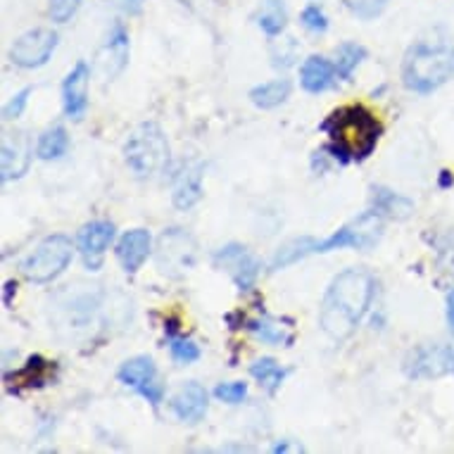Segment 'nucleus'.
<instances>
[{"instance_id":"f257e3e1","label":"nucleus","mask_w":454,"mask_h":454,"mask_svg":"<svg viewBox=\"0 0 454 454\" xmlns=\"http://www.w3.org/2000/svg\"><path fill=\"white\" fill-rule=\"evenodd\" d=\"M373 298V276L364 269H345L328 286L321 302L319 326L321 331L340 343L355 333L359 321L364 319L366 309Z\"/></svg>"},{"instance_id":"f03ea898","label":"nucleus","mask_w":454,"mask_h":454,"mask_svg":"<svg viewBox=\"0 0 454 454\" xmlns=\"http://www.w3.org/2000/svg\"><path fill=\"white\" fill-rule=\"evenodd\" d=\"M321 131L328 136V150L343 164L364 162L376 150L380 138V124L362 105H348L331 112Z\"/></svg>"},{"instance_id":"7ed1b4c3","label":"nucleus","mask_w":454,"mask_h":454,"mask_svg":"<svg viewBox=\"0 0 454 454\" xmlns=\"http://www.w3.org/2000/svg\"><path fill=\"white\" fill-rule=\"evenodd\" d=\"M454 74V51L445 45H411L403 60V83L414 93H433Z\"/></svg>"},{"instance_id":"20e7f679","label":"nucleus","mask_w":454,"mask_h":454,"mask_svg":"<svg viewBox=\"0 0 454 454\" xmlns=\"http://www.w3.org/2000/svg\"><path fill=\"white\" fill-rule=\"evenodd\" d=\"M124 160L129 169L141 179L162 172L169 162V143L162 129L155 121H145L136 127L124 143Z\"/></svg>"},{"instance_id":"39448f33","label":"nucleus","mask_w":454,"mask_h":454,"mask_svg":"<svg viewBox=\"0 0 454 454\" xmlns=\"http://www.w3.org/2000/svg\"><path fill=\"white\" fill-rule=\"evenodd\" d=\"M72 262V240L67 236H48L22 262V274L31 283H48L67 269Z\"/></svg>"},{"instance_id":"423d86ee","label":"nucleus","mask_w":454,"mask_h":454,"mask_svg":"<svg viewBox=\"0 0 454 454\" xmlns=\"http://www.w3.org/2000/svg\"><path fill=\"white\" fill-rule=\"evenodd\" d=\"M195 260H198V247H195L191 233L181 231V229H167L157 240L155 262L164 276L181 278L193 269Z\"/></svg>"},{"instance_id":"0eeeda50","label":"nucleus","mask_w":454,"mask_h":454,"mask_svg":"<svg viewBox=\"0 0 454 454\" xmlns=\"http://www.w3.org/2000/svg\"><path fill=\"white\" fill-rule=\"evenodd\" d=\"M380 215L376 212H366L352 223L338 229L333 236H328L326 240H314V254L319 253H333V250H345V247H357V250H372L380 239Z\"/></svg>"},{"instance_id":"6e6552de","label":"nucleus","mask_w":454,"mask_h":454,"mask_svg":"<svg viewBox=\"0 0 454 454\" xmlns=\"http://www.w3.org/2000/svg\"><path fill=\"white\" fill-rule=\"evenodd\" d=\"M58 48V34L51 29H34L20 36L10 48V60L17 67L34 69L43 67L51 60L52 51Z\"/></svg>"},{"instance_id":"1a4fd4ad","label":"nucleus","mask_w":454,"mask_h":454,"mask_svg":"<svg viewBox=\"0 0 454 454\" xmlns=\"http://www.w3.org/2000/svg\"><path fill=\"white\" fill-rule=\"evenodd\" d=\"M117 379H120L124 386L134 387L136 393L143 395L153 407H157V404L162 403L164 387L157 383V366L155 362L150 357H145V355L127 359V362L120 366Z\"/></svg>"},{"instance_id":"9d476101","label":"nucleus","mask_w":454,"mask_h":454,"mask_svg":"<svg viewBox=\"0 0 454 454\" xmlns=\"http://www.w3.org/2000/svg\"><path fill=\"white\" fill-rule=\"evenodd\" d=\"M404 372L411 379H438L445 373H454V350L445 345L419 348L404 362Z\"/></svg>"},{"instance_id":"9b49d317","label":"nucleus","mask_w":454,"mask_h":454,"mask_svg":"<svg viewBox=\"0 0 454 454\" xmlns=\"http://www.w3.org/2000/svg\"><path fill=\"white\" fill-rule=\"evenodd\" d=\"M215 262L216 267L229 271L233 283L239 286V291H250L257 281V274H260V262L247 253L246 246H239V243L219 247L215 253Z\"/></svg>"},{"instance_id":"f8f14e48","label":"nucleus","mask_w":454,"mask_h":454,"mask_svg":"<svg viewBox=\"0 0 454 454\" xmlns=\"http://www.w3.org/2000/svg\"><path fill=\"white\" fill-rule=\"evenodd\" d=\"M89 79L90 69L86 62H76V67L72 69L62 83V105H65V114L69 120H83L86 107H89Z\"/></svg>"},{"instance_id":"ddd939ff","label":"nucleus","mask_w":454,"mask_h":454,"mask_svg":"<svg viewBox=\"0 0 454 454\" xmlns=\"http://www.w3.org/2000/svg\"><path fill=\"white\" fill-rule=\"evenodd\" d=\"M114 239V226L110 222H90L79 231V250H82L86 267L98 269L103 262L105 250Z\"/></svg>"},{"instance_id":"4468645a","label":"nucleus","mask_w":454,"mask_h":454,"mask_svg":"<svg viewBox=\"0 0 454 454\" xmlns=\"http://www.w3.org/2000/svg\"><path fill=\"white\" fill-rule=\"evenodd\" d=\"M31 164V145L24 134H8L3 138V181L20 179Z\"/></svg>"},{"instance_id":"2eb2a0df","label":"nucleus","mask_w":454,"mask_h":454,"mask_svg":"<svg viewBox=\"0 0 454 454\" xmlns=\"http://www.w3.org/2000/svg\"><path fill=\"white\" fill-rule=\"evenodd\" d=\"M172 411L181 421H188V424H198L202 421V417L207 414V390L200 386V383H186L181 387L179 393L172 397Z\"/></svg>"},{"instance_id":"dca6fc26","label":"nucleus","mask_w":454,"mask_h":454,"mask_svg":"<svg viewBox=\"0 0 454 454\" xmlns=\"http://www.w3.org/2000/svg\"><path fill=\"white\" fill-rule=\"evenodd\" d=\"M150 243L153 239L145 229H134L121 236V240L117 243V260L121 262L127 274H136L143 262L148 260Z\"/></svg>"},{"instance_id":"f3484780","label":"nucleus","mask_w":454,"mask_h":454,"mask_svg":"<svg viewBox=\"0 0 454 454\" xmlns=\"http://www.w3.org/2000/svg\"><path fill=\"white\" fill-rule=\"evenodd\" d=\"M338 74V69L326 60V58H319V55H312L307 58L302 69H300V83L307 93H321L333 86V76Z\"/></svg>"},{"instance_id":"a211bd4d","label":"nucleus","mask_w":454,"mask_h":454,"mask_svg":"<svg viewBox=\"0 0 454 454\" xmlns=\"http://www.w3.org/2000/svg\"><path fill=\"white\" fill-rule=\"evenodd\" d=\"M202 198V169L195 164V167H186L184 172H179V176L174 179V193L172 200L179 209H191L193 205H198Z\"/></svg>"},{"instance_id":"6ab92c4d","label":"nucleus","mask_w":454,"mask_h":454,"mask_svg":"<svg viewBox=\"0 0 454 454\" xmlns=\"http://www.w3.org/2000/svg\"><path fill=\"white\" fill-rule=\"evenodd\" d=\"M291 96V82L288 79H274V82L260 83L250 90V100L260 110H274L281 103H286Z\"/></svg>"},{"instance_id":"aec40b11","label":"nucleus","mask_w":454,"mask_h":454,"mask_svg":"<svg viewBox=\"0 0 454 454\" xmlns=\"http://www.w3.org/2000/svg\"><path fill=\"white\" fill-rule=\"evenodd\" d=\"M373 212L390 219H407L411 215V202L387 188H373Z\"/></svg>"},{"instance_id":"412c9836","label":"nucleus","mask_w":454,"mask_h":454,"mask_svg":"<svg viewBox=\"0 0 454 454\" xmlns=\"http://www.w3.org/2000/svg\"><path fill=\"white\" fill-rule=\"evenodd\" d=\"M250 373H253L254 379H257V383H260L267 393H276V390L281 387L283 379H286V373L288 372H286L276 359L262 357L250 366Z\"/></svg>"},{"instance_id":"4be33fe9","label":"nucleus","mask_w":454,"mask_h":454,"mask_svg":"<svg viewBox=\"0 0 454 454\" xmlns=\"http://www.w3.org/2000/svg\"><path fill=\"white\" fill-rule=\"evenodd\" d=\"M286 22H288V15H286L283 0H264L262 3V15L257 24L267 36H278L286 29Z\"/></svg>"},{"instance_id":"5701e85b","label":"nucleus","mask_w":454,"mask_h":454,"mask_svg":"<svg viewBox=\"0 0 454 454\" xmlns=\"http://www.w3.org/2000/svg\"><path fill=\"white\" fill-rule=\"evenodd\" d=\"M69 148V136L62 127H52L48 129L41 138H38L36 145V155L41 160H58L67 153Z\"/></svg>"},{"instance_id":"b1692460","label":"nucleus","mask_w":454,"mask_h":454,"mask_svg":"<svg viewBox=\"0 0 454 454\" xmlns=\"http://www.w3.org/2000/svg\"><path fill=\"white\" fill-rule=\"evenodd\" d=\"M314 239H298L291 240V243H286L283 247H278V253L274 254V260H271V271H278V269H286L300 262L307 254H314Z\"/></svg>"},{"instance_id":"393cba45","label":"nucleus","mask_w":454,"mask_h":454,"mask_svg":"<svg viewBox=\"0 0 454 454\" xmlns=\"http://www.w3.org/2000/svg\"><path fill=\"white\" fill-rule=\"evenodd\" d=\"M247 328L253 331L260 340H264L267 345H291L293 335L286 333V328L278 324V321L269 319V317H262V319L247 321Z\"/></svg>"},{"instance_id":"a878e982","label":"nucleus","mask_w":454,"mask_h":454,"mask_svg":"<svg viewBox=\"0 0 454 454\" xmlns=\"http://www.w3.org/2000/svg\"><path fill=\"white\" fill-rule=\"evenodd\" d=\"M366 58V48L364 45L359 43H352V41H348V43H343L340 48H338V62H335V69H338V76L340 79H352V72L359 67V62L364 60Z\"/></svg>"},{"instance_id":"bb28decb","label":"nucleus","mask_w":454,"mask_h":454,"mask_svg":"<svg viewBox=\"0 0 454 454\" xmlns=\"http://www.w3.org/2000/svg\"><path fill=\"white\" fill-rule=\"evenodd\" d=\"M169 352H172V359L176 364H193L200 359V348L193 340L176 338V335H169Z\"/></svg>"},{"instance_id":"cd10ccee","label":"nucleus","mask_w":454,"mask_h":454,"mask_svg":"<svg viewBox=\"0 0 454 454\" xmlns=\"http://www.w3.org/2000/svg\"><path fill=\"white\" fill-rule=\"evenodd\" d=\"M390 0H343V5L350 10L352 15H357L359 20H373L379 17Z\"/></svg>"},{"instance_id":"c85d7f7f","label":"nucleus","mask_w":454,"mask_h":454,"mask_svg":"<svg viewBox=\"0 0 454 454\" xmlns=\"http://www.w3.org/2000/svg\"><path fill=\"white\" fill-rule=\"evenodd\" d=\"M215 395L222 403L229 404H240L247 397V383L243 380H233V383H219L215 387Z\"/></svg>"},{"instance_id":"c756f323","label":"nucleus","mask_w":454,"mask_h":454,"mask_svg":"<svg viewBox=\"0 0 454 454\" xmlns=\"http://www.w3.org/2000/svg\"><path fill=\"white\" fill-rule=\"evenodd\" d=\"M48 364H51V362H45L43 357H31L22 372L15 373V379H22V376H27V383H24V386H41V383L45 380Z\"/></svg>"},{"instance_id":"7c9ffc66","label":"nucleus","mask_w":454,"mask_h":454,"mask_svg":"<svg viewBox=\"0 0 454 454\" xmlns=\"http://www.w3.org/2000/svg\"><path fill=\"white\" fill-rule=\"evenodd\" d=\"M300 20H302V27L312 31V34H324V31L328 29V17L324 15V10H321L319 5H314V3L302 10Z\"/></svg>"},{"instance_id":"2f4dec72","label":"nucleus","mask_w":454,"mask_h":454,"mask_svg":"<svg viewBox=\"0 0 454 454\" xmlns=\"http://www.w3.org/2000/svg\"><path fill=\"white\" fill-rule=\"evenodd\" d=\"M79 5H82V0H51V8H48V12H51L52 22L65 24L74 17Z\"/></svg>"},{"instance_id":"473e14b6","label":"nucleus","mask_w":454,"mask_h":454,"mask_svg":"<svg viewBox=\"0 0 454 454\" xmlns=\"http://www.w3.org/2000/svg\"><path fill=\"white\" fill-rule=\"evenodd\" d=\"M29 96H31V89H22L17 96H12V100L3 107V120L12 121L17 120V117H22L24 107H27V103H29Z\"/></svg>"},{"instance_id":"72a5a7b5","label":"nucleus","mask_w":454,"mask_h":454,"mask_svg":"<svg viewBox=\"0 0 454 454\" xmlns=\"http://www.w3.org/2000/svg\"><path fill=\"white\" fill-rule=\"evenodd\" d=\"M143 3L145 0H121V8L127 10L129 15H136V12H141Z\"/></svg>"},{"instance_id":"f704fd0d","label":"nucleus","mask_w":454,"mask_h":454,"mask_svg":"<svg viewBox=\"0 0 454 454\" xmlns=\"http://www.w3.org/2000/svg\"><path fill=\"white\" fill-rule=\"evenodd\" d=\"M447 321H450V326L454 331V291L447 295Z\"/></svg>"},{"instance_id":"c9c22d12","label":"nucleus","mask_w":454,"mask_h":454,"mask_svg":"<svg viewBox=\"0 0 454 454\" xmlns=\"http://www.w3.org/2000/svg\"><path fill=\"white\" fill-rule=\"evenodd\" d=\"M15 288H17L15 281L5 283V305H10V295H12V291H15Z\"/></svg>"}]
</instances>
